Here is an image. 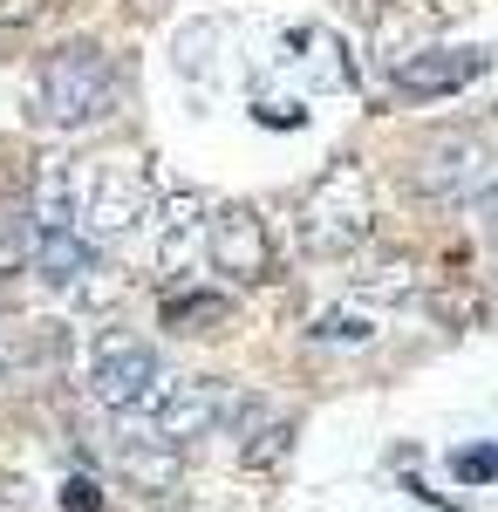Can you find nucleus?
Wrapping results in <instances>:
<instances>
[{
	"instance_id": "1",
	"label": "nucleus",
	"mask_w": 498,
	"mask_h": 512,
	"mask_svg": "<svg viewBox=\"0 0 498 512\" xmlns=\"http://www.w3.org/2000/svg\"><path fill=\"white\" fill-rule=\"evenodd\" d=\"M294 233H301V253H314V260L362 253L369 233H376V185H369V171L362 164H328L301 192Z\"/></svg>"
},
{
	"instance_id": "2",
	"label": "nucleus",
	"mask_w": 498,
	"mask_h": 512,
	"mask_svg": "<svg viewBox=\"0 0 498 512\" xmlns=\"http://www.w3.org/2000/svg\"><path fill=\"white\" fill-rule=\"evenodd\" d=\"M116 103V62L96 41H62L35 76V110L55 130H82V123L110 117Z\"/></svg>"
},
{
	"instance_id": "3",
	"label": "nucleus",
	"mask_w": 498,
	"mask_h": 512,
	"mask_svg": "<svg viewBox=\"0 0 498 512\" xmlns=\"http://www.w3.org/2000/svg\"><path fill=\"white\" fill-rule=\"evenodd\" d=\"M151 219V185L137 164H76L69 171V226L89 246L96 239H130Z\"/></svg>"
},
{
	"instance_id": "4",
	"label": "nucleus",
	"mask_w": 498,
	"mask_h": 512,
	"mask_svg": "<svg viewBox=\"0 0 498 512\" xmlns=\"http://www.w3.org/2000/svg\"><path fill=\"white\" fill-rule=\"evenodd\" d=\"M498 185V144L478 130H451V137H430L417 151V192L430 205H478Z\"/></svg>"
},
{
	"instance_id": "5",
	"label": "nucleus",
	"mask_w": 498,
	"mask_h": 512,
	"mask_svg": "<svg viewBox=\"0 0 498 512\" xmlns=\"http://www.w3.org/2000/svg\"><path fill=\"white\" fill-rule=\"evenodd\" d=\"M232 403H239V396H232L226 383H212V376H178V383H157V396L144 403V410H151L157 444L185 451V444H198V437H212L219 424H232Z\"/></svg>"
},
{
	"instance_id": "6",
	"label": "nucleus",
	"mask_w": 498,
	"mask_h": 512,
	"mask_svg": "<svg viewBox=\"0 0 498 512\" xmlns=\"http://www.w3.org/2000/svg\"><path fill=\"white\" fill-rule=\"evenodd\" d=\"M164 383V362H157L151 342H137V335H103L96 342V362H89V390L96 403H110V410H144Z\"/></svg>"
},
{
	"instance_id": "7",
	"label": "nucleus",
	"mask_w": 498,
	"mask_h": 512,
	"mask_svg": "<svg viewBox=\"0 0 498 512\" xmlns=\"http://www.w3.org/2000/svg\"><path fill=\"white\" fill-rule=\"evenodd\" d=\"M205 260L232 280H273V233L253 205H219L205 219Z\"/></svg>"
},
{
	"instance_id": "8",
	"label": "nucleus",
	"mask_w": 498,
	"mask_h": 512,
	"mask_svg": "<svg viewBox=\"0 0 498 512\" xmlns=\"http://www.w3.org/2000/svg\"><path fill=\"white\" fill-rule=\"evenodd\" d=\"M485 48H410V55H396L389 62V82H396V96H451L464 82L485 76Z\"/></svg>"
},
{
	"instance_id": "9",
	"label": "nucleus",
	"mask_w": 498,
	"mask_h": 512,
	"mask_svg": "<svg viewBox=\"0 0 498 512\" xmlns=\"http://www.w3.org/2000/svg\"><path fill=\"white\" fill-rule=\"evenodd\" d=\"M28 267H35L48 287H76L82 274H96V246H89L76 226H35V233H28Z\"/></svg>"
},
{
	"instance_id": "10",
	"label": "nucleus",
	"mask_w": 498,
	"mask_h": 512,
	"mask_svg": "<svg viewBox=\"0 0 498 512\" xmlns=\"http://www.w3.org/2000/svg\"><path fill=\"white\" fill-rule=\"evenodd\" d=\"M116 472H123L130 492L164 499V492H178V451H171V444H157L151 431H144V437H123V444H116Z\"/></svg>"
},
{
	"instance_id": "11",
	"label": "nucleus",
	"mask_w": 498,
	"mask_h": 512,
	"mask_svg": "<svg viewBox=\"0 0 498 512\" xmlns=\"http://www.w3.org/2000/svg\"><path fill=\"white\" fill-rule=\"evenodd\" d=\"M232 431H239V458H246V465H273V458L294 444V424L273 417L267 403H246V396L232 403Z\"/></svg>"
},
{
	"instance_id": "12",
	"label": "nucleus",
	"mask_w": 498,
	"mask_h": 512,
	"mask_svg": "<svg viewBox=\"0 0 498 512\" xmlns=\"http://www.w3.org/2000/svg\"><path fill=\"white\" fill-rule=\"evenodd\" d=\"M314 342H321V349H369V342H376V315L328 308V315L314 321Z\"/></svg>"
},
{
	"instance_id": "13",
	"label": "nucleus",
	"mask_w": 498,
	"mask_h": 512,
	"mask_svg": "<svg viewBox=\"0 0 498 512\" xmlns=\"http://www.w3.org/2000/svg\"><path fill=\"white\" fill-rule=\"evenodd\" d=\"M355 294H369V301H403V294H417V267H410V260H376V267L355 274Z\"/></svg>"
},
{
	"instance_id": "14",
	"label": "nucleus",
	"mask_w": 498,
	"mask_h": 512,
	"mask_svg": "<svg viewBox=\"0 0 498 512\" xmlns=\"http://www.w3.org/2000/svg\"><path fill=\"white\" fill-rule=\"evenodd\" d=\"M198 239H205V226H198V198H185V212H178V219L164 226V239H157V260H164V267L178 274V267L192 260V246H198Z\"/></svg>"
},
{
	"instance_id": "15",
	"label": "nucleus",
	"mask_w": 498,
	"mask_h": 512,
	"mask_svg": "<svg viewBox=\"0 0 498 512\" xmlns=\"http://www.w3.org/2000/svg\"><path fill=\"white\" fill-rule=\"evenodd\" d=\"M212 321H226V301H219V294H178V301H171V328L205 335Z\"/></svg>"
},
{
	"instance_id": "16",
	"label": "nucleus",
	"mask_w": 498,
	"mask_h": 512,
	"mask_svg": "<svg viewBox=\"0 0 498 512\" xmlns=\"http://www.w3.org/2000/svg\"><path fill=\"white\" fill-rule=\"evenodd\" d=\"M458 478H464V485H485V478H498V444H485V451H464V458H458Z\"/></svg>"
},
{
	"instance_id": "17",
	"label": "nucleus",
	"mask_w": 498,
	"mask_h": 512,
	"mask_svg": "<svg viewBox=\"0 0 498 512\" xmlns=\"http://www.w3.org/2000/svg\"><path fill=\"white\" fill-rule=\"evenodd\" d=\"M62 506H69V512H103V499H96L89 478H69V485H62Z\"/></svg>"
},
{
	"instance_id": "18",
	"label": "nucleus",
	"mask_w": 498,
	"mask_h": 512,
	"mask_svg": "<svg viewBox=\"0 0 498 512\" xmlns=\"http://www.w3.org/2000/svg\"><path fill=\"white\" fill-rule=\"evenodd\" d=\"M41 14V0H0V28H28Z\"/></svg>"
},
{
	"instance_id": "19",
	"label": "nucleus",
	"mask_w": 498,
	"mask_h": 512,
	"mask_svg": "<svg viewBox=\"0 0 498 512\" xmlns=\"http://www.w3.org/2000/svg\"><path fill=\"white\" fill-rule=\"evenodd\" d=\"M471 212H478V219H485V233L498 239V185H492V192H485V198H478V205H471Z\"/></svg>"
},
{
	"instance_id": "20",
	"label": "nucleus",
	"mask_w": 498,
	"mask_h": 512,
	"mask_svg": "<svg viewBox=\"0 0 498 512\" xmlns=\"http://www.w3.org/2000/svg\"><path fill=\"white\" fill-rule=\"evenodd\" d=\"M0 512H21V485H0Z\"/></svg>"
}]
</instances>
